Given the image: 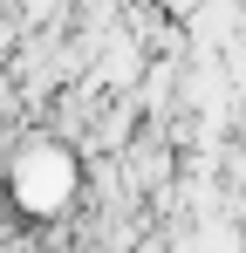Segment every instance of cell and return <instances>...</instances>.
Instances as JSON below:
<instances>
[{
  "label": "cell",
  "mask_w": 246,
  "mask_h": 253,
  "mask_svg": "<svg viewBox=\"0 0 246 253\" xmlns=\"http://www.w3.org/2000/svg\"><path fill=\"white\" fill-rule=\"evenodd\" d=\"M82 185H89L82 151L69 144V137H55V130H41L35 144H21V151L7 158V192H14L21 219H35V226L69 219L76 199H82Z\"/></svg>",
  "instance_id": "1"
}]
</instances>
